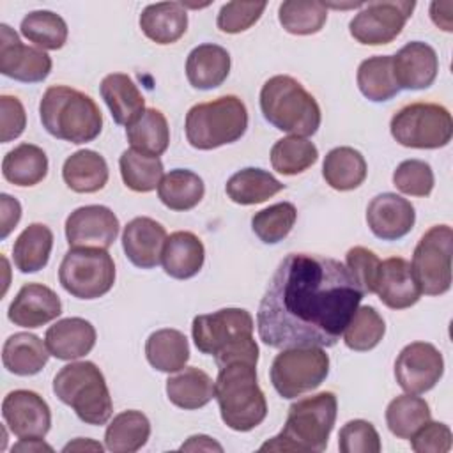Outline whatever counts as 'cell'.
<instances>
[{"instance_id":"cell-1","label":"cell","mask_w":453,"mask_h":453,"mask_svg":"<svg viewBox=\"0 0 453 453\" xmlns=\"http://www.w3.org/2000/svg\"><path fill=\"white\" fill-rule=\"evenodd\" d=\"M363 296L340 260L288 253L260 301L258 336L273 349L333 347Z\"/></svg>"},{"instance_id":"cell-2","label":"cell","mask_w":453,"mask_h":453,"mask_svg":"<svg viewBox=\"0 0 453 453\" xmlns=\"http://www.w3.org/2000/svg\"><path fill=\"white\" fill-rule=\"evenodd\" d=\"M253 317L244 308H221L193 319L191 334L202 354L214 356L221 368L234 361L258 363V345L253 340Z\"/></svg>"},{"instance_id":"cell-3","label":"cell","mask_w":453,"mask_h":453,"mask_svg":"<svg viewBox=\"0 0 453 453\" xmlns=\"http://www.w3.org/2000/svg\"><path fill=\"white\" fill-rule=\"evenodd\" d=\"M334 393L322 391L288 407L281 432L265 441L260 451H324L336 421Z\"/></svg>"},{"instance_id":"cell-4","label":"cell","mask_w":453,"mask_h":453,"mask_svg":"<svg viewBox=\"0 0 453 453\" xmlns=\"http://www.w3.org/2000/svg\"><path fill=\"white\" fill-rule=\"evenodd\" d=\"M42 127L55 138L71 143H87L99 136L103 113L96 101L67 85L48 87L39 103Z\"/></svg>"},{"instance_id":"cell-5","label":"cell","mask_w":453,"mask_h":453,"mask_svg":"<svg viewBox=\"0 0 453 453\" xmlns=\"http://www.w3.org/2000/svg\"><path fill=\"white\" fill-rule=\"evenodd\" d=\"M214 398L223 423L235 432H250L267 416L265 395L257 380V365L234 361L219 368Z\"/></svg>"},{"instance_id":"cell-6","label":"cell","mask_w":453,"mask_h":453,"mask_svg":"<svg viewBox=\"0 0 453 453\" xmlns=\"http://www.w3.org/2000/svg\"><path fill=\"white\" fill-rule=\"evenodd\" d=\"M264 119L292 136H311L320 127V106L315 97L292 76L276 74L260 90Z\"/></svg>"},{"instance_id":"cell-7","label":"cell","mask_w":453,"mask_h":453,"mask_svg":"<svg viewBox=\"0 0 453 453\" xmlns=\"http://www.w3.org/2000/svg\"><path fill=\"white\" fill-rule=\"evenodd\" d=\"M53 393L87 425H104L113 414L104 375L92 361H74L62 366L53 379Z\"/></svg>"},{"instance_id":"cell-8","label":"cell","mask_w":453,"mask_h":453,"mask_svg":"<svg viewBox=\"0 0 453 453\" xmlns=\"http://www.w3.org/2000/svg\"><path fill=\"white\" fill-rule=\"evenodd\" d=\"M186 138L198 150H211L237 142L248 127L246 104L237 96H221L198 103L186 113Z\"/></svg>"},{"instance_id":"cell-9","label":"cell","mask_w":453,"mask_h":453,"mask_svg":"<svg viewBox=\"0 0 453 453\" xmlns=\"http://www.w3.org/2000/svg\"><path fill=\"white\" fill-rule=\"evenodd\" d=\"M389 131L403 147L441 149L451 142L453 120L442 104L411 103L391 117Z\"/></svg>"},{"instance_id":"cell-10","label":"cell","mask_w":453,"mask_h":453,"mask_svg":"<svg viewBox=\"0 0 453 453\" xmlns=\"http://www.w3.org/2000/svg\"><path fill=\"white\" fill-rule=\"evenodd\" d=\"M58 281L78 299H97L115 283V264L103 248H69L58 267Z\"/></svg>"},{"instance_id":"cell-11","label":"cell","mask_w":453,"mask_h":453,"mask_svg":"<svg viewBox=\"0 0 453 453\" xmlns=\"http://www.w3.org/2000/svg\"><path fill=\"white\" fill-rule=\"evenodd\" d=\"M329 373V356L322 347L283 349L271 365V382L281 398H297L317 389Z\"/></svg>"},{"instance_id":"cell-12","label":"cell","mask_w":453,"mask_h":453,"mask_svg":"<svg viewBox=\"0 0 453 453\" xmlns=\"http://www.w3.org/2000/svg\"><path fill=\"white\" fill-rule=\"evenodd\" d=\"M451 253L453 230L449 225L428 228L412 253V274L426 296H442L451 287Z\"/></svg>"},{"instance_id":"cell-13","label":"cell","mask_w":453,"mask_h":453,"mask_svg":"<svg viewBox=\"0 0 453 453\" xmlns=\"http://www.w3.org/2000/svg\"><path fill=\"white\" fill-rule=\"evenodd\" d=\"M416 2L412 0H384L363 4L361 11L350 19V35L366 46H380L395 41L407 19L411 18Z\"/></svg>"},{"instance_id":"cell-14","label":"cell","mask_w":453,"mask_h":453,"mask_svg":"<svg viewBox=\"0 0 453 453\" xmlns=\"http://www.w3.org/2000/svg\"><path fill=\"white\" fill-rule=\"evenodd\" d=\"M444 373L441 350L428 342H412L405 345L395 361V377L398 386L411 395L430 391Z\"/></svg>"},{"instance_id":"cell-15","label":"cell","mask_w":453,"mask_h":453,"mask_svg":"<svg viewBox=\"0 0 453 453\" xmlns=\"http://www.w3.org/2000/svg\"><path fill=\"white\" fill-rule=\"evenodd\" d=\"M51 57L19 41L18 34L5 23L0 25V73L23 83H39L51 73Z\"/></svg>"},{"instance_id":"cell-16","label":"cell","mask_w":453,"mask_h":453,"mask_svg":"<svg viewBox=\"0 0 453 453\" xmlns=\"http://www.w3.org/2000/svg\"><path fill=\"white\" fill-rule=\"evenodd\" d=\"M5 426L18 439H42L51 428V411L44 398L30 389H14L2 402Z\"/></svg>"},{"instance_id":"cell-17","label":"cell","mask_w":453,"mask_h":453,"mask_svg":"<svg viewBox=\"0 0 453 453\" xmlns=\"http://www.w3.org/2000/svg\"><path fill=\"white\" fill-rule=\"evenodd\" d=\"M119 218L106 205H83L65 219V239L71 248L108 250L119 235Z\"/></svg>"},{"instance_id":"cell-18","label":"cell","mask_w":453,"mask_h":453,"mask_svg":"<svg viewBox=\"0 0 453 453\" xmlns=\"http://www.w3.org/2000/svg\"><path fill=\"white\" fill-rule=\"evenodd\" d=\"M414 221V205L396 193H380L366 207V223L372 234L382 241L405 237L412 230Z\"/></svg>"},{"instance_id":"cell-19","label":"cell","mask_w":453,"mask_h":453,"mask_svg":"<svg viewBox=\"0 0 453 453\" xmlns=\"http://www.w3.org/2000/svg\"><path fill=\"white\" fill-rule=\"evenodd\" d=\"M439 71L435 50L423 41H411L393 55V74L398 88L423 90L428 88Z\"/></svg>"},{"instance_id":"cell-20","label":"cell","mask_w":453,"mask_h":453,"mask_svg":"<svg viewBox=\"0 0 453 453\" xmlns=\"http://www.w3.org/2000/svg\"><path fill=\"white\" fill-rule=\"evenodd\" d=\"M62 313L60 297L42 283H25L11 301L7 317L14 326L41 327Z\"/></svg>"},{"instance_id":"cell-21","label":"cell","mask_w":453,"mask_h":453,"mask_svg":"<svg viewBox=\"0 0 453 453\" xmlns=\"http://www.w3.org/2000/svg\"><path fill=\"white\" fill-rule=\"evenodd\" d=\"M166 230L152 218H133L122 232V248L129 262L140 269H152L161 262Z\"/></svg>"},{"instance_id":"cell-22","label":"cell","mask_w":453,"mask_h":453,"mask_svg":"<svg viewBox=\"0 0 453 453\" xmlns=\"http://www.w3.org/2000/svg\"><path fill=\"white\" fill-rule=\"evenodd\" d=\"M373 294L391 310L411 308L421 297L411 264L402 257H391L380 262Z\"/></svg>"},{"instance_id":"cell-23","label":"cell","mask_w":453,"mask_h":453,"mask_svg":"<svg viewBox=\"0 0 453 453\" xmlns=\"http://www.w3.org/2000/svg\"><path fill=\"white\" fill-rule=\"evenodd\" d=\"M96 327L81 317L57 320L46 329L44 343L50 354L62 361H73L87 356L96 345Z\"/></svg>"},{"instance_id":"cell-24","label":"cell","mask_w":453,"mask_h":453,"mask_svg":"<svg viewBox=\"0 0 453 453\" xmlns=\"http://www.w3.org/2000/svg\"><path fill=\"white\" fill-rule=\"evenodd\" d=\"M205 260V248L198 235L188 230L170 234L163 244L161 265L170 278L188 280L200 273Z\"/></svg>"},{"instance_id":"cell-25","label":"cell","mask_w":453,"mask_h":453,"mask_svg":"<svg viewBox=\"0 0 453 453\" xmlns=\"http://www.w3.org/2000/svg\"><path fill=\"white\" fill-rule=\"evenodd\" d=\"M230 73L228 51L212 42H203L193 48L186 60V76L191 87L211 90L219 87Z\"/></svg>"},{"instance_id":"cell-26","label":"cell","mask_w":453,"mask_h":453,"mask_svg":"<svg viewBox=\"0 0 453 453\" xmlns=\"http://www.w3.org/2000/svg\"><path fill=\"white\" fill-rule=\"evenodd\" d=\"M99 92L110 108L113 120L120 126L127 127L145 111V99L142 92L131 76L124 73L106 74L99 85Z\"/></svg>"},{"instance_id":"cell-27","label":"cell","mask_w":453,"mask_h":453,"mask_svg":"<svg viewBox=\"0 0 453 453\" xmlns=\"http://www.w3.org/2000/svg\"><path fill=\"white\" fill-rule=\"evenodd\" d=\"M140 28L156 44H172L188 30V12L179 2H157L140 14Z\"/></svg>"},{"instance_id":"cell-28","label":"cell","mask_w":453,"mask_h":453,"mask_svg":"<svg viewBox=\"0 0 453 453\" xmlns=\"http://www.w3.org/2000/svg\"><path fill=\"white\" fill-rule=\"evenodd\" d=\"M50 357L46 343L32 333H16L11 334L2 347V363L7 372L30 377L39 373Z\"/></svg>"},{"instance_id":"cell-29","label":"cell","mask_w":453,"mask_h":453,"mask_svg":"<svg viewBox=\"0 0 453 453\" xmlns=\"http://www.w3.org/2000/svg\"><path fill=\"white\" fill-rule=\"evenodd\" d=\"M168 400L184 411H195L214 398V380L196 366H184L166 380Z\"/></svg>"},{"instance_id":"cell-30","label":"cell","mask_w":453,"mask_h":453,"mask_svg":"<svg viewBox=\"0 0 453 453\" xmlns=\"http://www.w3.org/2000/svg\"><path fill=\"white\" fill-rule=\"evenodd\" d=\"M62 179L76 193H96L108 182L106 159L90 149L76 150L64 161Z\"/></svg>"},{"instance_id":"cell-31","label":"cell","mask_w":453,"mask_h":453,"mask_svg":"<svg viewBox=\"0 0 453 453\" xmlns=\"http://www.w3.org/2000/svg\"><path fill=\"white\" fill-rule=\"evenodd\" d=\"M145 357L149 365L165 373L182 370L189 359V343L179 329H157L145 342Z\"/></svg>"},{"instance_id":"cell-32","label":"cell","mask_w":453,"mask_h":453,"mask_svg":"<svg viewBox=\"0 0 453 453\" xmlns=\"http://www.w3.org/2000/svg\"><path fill=\"white\" fill-rule=\"evenodd\" d=\"M366 161L354 147L331 149L322 165L324 180L336 191H350L359 188L366 179Z\"/></svg>"},{"instance_id":"cell-33","label":"cell","mask_w":453,"mask_h":453,"mask_svg":"<svg viewBox=\"0 0 453 453\" xmlns=\"http://www.w3.org/2000/svg\"><path fill=\"white\" fill-rule=\"evenodd\" d=\"M48 173V156L34 143H19L2 159V175L14 186H35Z\"/></svg>"},{"instance_id":"cell-34","label":"cell","mask_w":453,"mask_h":453,"mask_svg":"<svg viewBox=\"0 0 453 453\" xmlns=\"http://www.w3.org/2000/svg\"><path fill=\"white\" fill-rule=\"evenodd\" d=\"M285 188L273 173L262 168H242L225 186L228 198L239 205H255L269 200Z\"/></svg>"},{"instance_id":"cell-35","label":"cell","mask_w":453,"mask_h":453,"mask_svg":"<svg viewBox=\"0 0 453 453\" xmlns=\"http://www.w3.org/2000/svg\"><path fill=\"white\" fill-rule=\"evenodd\" d=\"M53 248V232L42 223H30L14 241L12 262L21 273H37L46 267Z\"/></svg>"},{"instance_id":"cell-36","label":"cell","mask_w":453,"mask_h":453,"mask_svg":"<svg viewBox=\"0 0 453 453\" xmlns=\"http://www.w3.org/2000/svg\"><path fill=\"white\" fill-rule=\"evenodd\" d=\"M150 435V421L140 411H124L117 414L104 432V446L113 453L138 451Z\"/></svg>"},{"instance_id":"cell-37","label":"cell","mask_w":453,"mask_h":453,"mask_svg":"<svg viewBox=\"0 0 453 453\" xmlns=\"http://www.w3.org/2000/svg\"><path fill=\"white\" fill-rule=\"evenodd\" d=\"M126 136L131 149L159 157L170 143L168 120L159 110L145 108V111L126 127Z\"/></svg>"},{"instance_id":"cell-38","label":"cell","mask_w":453,"mask_h":453,"mask_svg":"<svg viewBox=\"0 0 453 453\" xmlns=\"http://www.w3.org/2000/svg\"><path fill=\"white\" fill-rule=\"evenodd\" d=\"M205 195L202 177L191 170L175 168L163 175L157 186V196L172 211H189L196 207Z\"/></svg>"},{"instance_id":"cell-39","label":"cell","mask_w":453,"mask_h":453,"mask_svg":"<svg viewBox=\"0 0 453 453\" xmlns=\"http://www.w3.org/2000/svg\"><path fill=\"white\" fill-rule=\"evenodd\" d=\"M357 87L373 103L393 99L400 92L393 74V57L375 55L363 60L357 67Z\"/></svg>"},{"instance_id":"cell-40","label":"cell","mask_w":453,"mask_h":453,"mask_svg":"<svg viewBox=\"0 0 453 453\" xmlns=\"http://www.w3.org/2000/svg\"><path fill=\"white\" fill-rule=\"evenodd\" d=\"M430 418V407L425 398L411 393L393 398L386 409L388 428L398 439H411Z\"/></svg>"},{"instance_id":"cell-41","label":"cell","mask_w":453,"mask_h":453,"mask_svg":"<svg viewBox=\"0 0 453 453\" xmlns=\"http://www.w3.org/2000/svg\"><path fill=\"white\" fill-rule=\"evenodd\" d=\"M120 177L131 191L149 193L156 189L163 179V163L159 157L126 149L119 157Z\"/></svg>"},{"instance_id":"cell-42","label":"cell","mask_w":453,"mask_h":453,"mask_svg":"<svg viewBox=\"0 0 453 453\" xmlns=\"http://www.w3.org/2000/svg\"><path fill=\"white\" fill-rule=\"evenodd\" d=\"M21 35L39 50H60L67 41V23L51 11H32L19 25Z\"/></svg>"},{"instance_id":"cell-43","label":"cell","mask_w":453,"mask_h":453,"mask_svg":"<svg viewBox=\"0 0 453 453\" xmlns=\"http://www.w3.org/2000/svg\"><path fill=\"white\" fill-rule=\"evenodd\" d=\"M278 19L288 34L311 35L326 25L327 7L317 0H287L280 4Z\"/></svg>"},{"instance_id":"cell-44","label":"cell","mask_w":453,"mask_h":453,"mask_svg":"<svg viewBox=\"0 0 453 453\" xmlns=\"http://www.w3.org/2000/svg\"><path fill=\"white\" fill-rule=\"evenodd\" d=\"M319 159L313 142L303 136L280 138L271 149V165L278 173L297 175L308 170Z\"/></svg>"},{"instance_id":"cell-45","label":"cell","mask_w":453,"mask_h":453,"mask_svg":"<svg viewBox=\"0 0 453 453\" xmlns=\"http://www.w3.org/2000/svg\"><path fill=\"white\" fill-rule=\"evenodd\" d=\"M386 333L384 319L373 306H361L350 317L343 329V342L356 352L372 350L380 343Z\"/></svg>"},{"instance_id":"cell-46","label":"cell","mask_w":453,"mask_h":453,"mask_svg":"<svg viewBox=\"0 0 453 453\" xmlns=\"http://www.w3.org/2000/svg\"><path fill=\"white\" fill-rule=\"evenodd\" d=\"M297 219V211L290 202H278L258 211L251 218V228L255 235L265 244H276L283 241Z\"/></svg>"},{"instance_id":"cell-47","label":"cell","mask_w":453,"mask_h":453,"mask_svg":"<svg viewBox=\"0 0 453 453\" xmlns=\"http://www.w3.org/2000/svg\"><path fill=\"white\" fill-rule=\"evenodd\" d=\"M434 182L432 166L421 159H405L393 172V184L403 195L428 196Z\"/></svg>"},{"instance_id":"cell-48","label":"cell","mask_w":453,"mask_h":453,"mask_svg":"<svg viewBox=\"0 0 453 453\" xmlns=\"http://www.w3.org/2000/svg\"><path fill=\"white\" fill-rule=\"evenodd\" d=\"M338 448L342 453H379L382 444L379 432L370 421L350 419L338 434Z\"/></svg>"},{"instance_id":"cell-49","label":"cell","mask_w":453,"mask_h":453,"mask_svg":"<svg viewBox=\"0 0 453 453\" xmlns=\"http://www.w3.org/2000/svg\"><path fill=\"white\" fill-rule=\"evenodd\" d=\"M265 7V2H226L218 12L216 25L225 34H241L260 19Z\"/></svg>"},{"instance_id":"cell-50","label":"cell","mask_w":453,"mask_h":453,"mask_svg":"<svg viewBox=\"0 0 453 453\" xmlns=\"http://www.w3.org/2000/svg\"><path fill=\"white\" fill-rule=\"evenodd\" d=\"M345 267L363 294H373L380 267L379 257L363 246H354L345 255Z\"/></svg>"},{"instance_id":"cell-51","label":"cell","mask_w":453,"mask_h":453,"mask_svg":"<svg viewBox=\"0 0 453 453\" xmlns=\"http://www.w3.org/2000/svg\"><path fill=\"white\" fill-rule=\"evenodd\" d=\"M453 435L448 425L439 421H426L412 437L411 448L416 453H448L451 449Z\"/></svg>"},{"instance_id":"cell-52","label":"cell","mask_w":453,"mask_h":453,"mask_svg":"<svg viewBox=\"0 0 453 453\" xmlns=\"http://www.w3.org/2000/svg\"><path fill=\"white\" fill-rule=\"evenodd\" d=\"M27 126V113L21 101L14 96H0V140L7 143L18 138Z\"/></svg>"},{"instance_id":"cell-53","label":"cell","mask_w":453,"mask_h":453,"mask_svg":"<svg viewBox=\"0 0 453 453\" xmlns=\"http://www.w3.org/2000/svg\"><path fill=\"white\" fill-rule=\"evenodd\" d=\"M0 237L5 239L18 225V221L21 219V205L16 198H12L7 193L0 195Z\"/></svg>"},{"instance_id":"cell-54","label":"cell","mask_w":453,"mask_h":453,"mask_svg":"<svg viewBox=\"0 0 453 453\" xmlns=\"http://www.w3.org/2000/svg\"><path fill=\"white\" fill-rule=\"evenodd\" d=\"M451 12H453V2H432L430 4V18L444 32L453 30Z\"/></svg>"},{"instance_id":"cell-55","label":"cell","mask_w":453,"mask_h":453,"mask_svg":"<svg viewBox=\"0 0 453 453\" xmlns=\"http://www.w3.org/2000/svg\"><path fill=\"white\" fill-rule=\"evenodd\" d=\"M223 451V446L218 444L209 435H191L182 446L180 451Z\"/></svg>"},{"instance_id":"cell-56","label":"cell","mask_w":453,"mask_h":453,"mask_svg":"<svg viewBox=\"0 0 453 453\" xmlns=\"http://www.w3.org/2000/svg\"><path fill=\"white\" fill-rule=\"evenodd\" d=\"M12 451H53V448L50 444H46L42 439H19V442H16L12 446Z\"/></svg>"},{"instance_id":"cell-57","label":"cell","mask_w":453,"mask_h":453,"mask_svg":"<svg viewBox=\"0 0 453 453\" xmlns=\"http://www.w3.org/2000/svg\"><path fill=\"white\" fill-rule=\"evenodd\" d=\"M87 451V449H92V451H103V446L99 442H94L90 439H81L78 437L74 442H69L64 446L62 451Z\"/></svg>"}]
</instances>
